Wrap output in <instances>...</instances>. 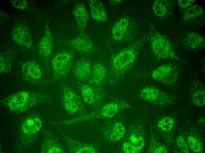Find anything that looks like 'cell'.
<instances>
[{"mask_svg": "<svg viewBox=\"0 0 205 153\" xmlns=\"http://www.w3.org/2000/svg\"><path fill=\"white\" fill-rule=\"evenodd\" d=\"M149 39L148 33L113 56L108 74L110 84H117L122 80L134 65L141 48Z\"/></svg>", "mask_w": 205, "mask_h": 153, "instance_id": "obj_1", "label": "cell"}, {"mask_svg": "<svg viewBox=\"0 0 205 153\" xmlns=\"http://www.w3.org/2000/svg\"><path fill=\"white\" fill-rule=\"evenodd\" d=\"M53 100L52 95L45 92L21 91L1 99V102L10 112L19 113Z\"/></svg>", "mask_w": 205, "mask_h": 153, "instance_id": "obj_2", "label": "cell"}, {"mask_svg": "<svg viewBox=\"0 0 205 153\" xmlns=\"http://www.w3.org/2000/svg\"><path fill=\"white\" fill-rule=\"evenodd\" d=\"M43 123L41 118L37 114H30L24 119L19 128L15 144L16 149L19 152L29 149L36 140Z\"/></svg>", "mask_w": 205, "mask_h": 153, "instance_id": "obj_3", "label": "cell"}, {"mask_svg": "<svg viewBox=\"0 0 205 153\" xmlns=\"http://www.w3.org/2000/svg\"><path fill=\"white\" fill-rule=\"evenodd\" d=\"M148 33L151 49L157 59L181 60L176 53L171 41L167 37L156 30L152 25Z\"/></svg>", "mask_w": 205, "mask_h": 153, "instance_id": "obj_4", "label": "cell"}, {"mask_svg": "<svg viewBox=\"0 0 205 153\" xmlns=\"http://www.w3.org/2000/svg\"><path fill=\"white\" fill-rule=\"evenodd\" d=\"M131 107L129 103L125 101L116 99L102 105L90 113L73 118L72 121L73 123L76 124L97 119L110 118L121 110L130 108Z\"/></svg>", "mask_w": 205, "mask_h": 153, "instance_id": "obj_5", "label": "cell"}, {"mask_svg": "<svg viewBox=\"0 0 205 153\" xmlns=\"http://www.w3.org/2000/svg\"><path fill=\"white\" fill-rule=\"evenodd\" d=\"M60 98L65 110L69 114L83 115L87 114V110L82 99L70 85L65 84L59 87Z\"/></svg>", "mask_w": 205, "mask_h": 153, "instance_id": "obj_6", "label": "cell"}, {"mask_svg": "<svg viewBox=\"0 0 205 153\" xmlns=\"http://www.w3.org/2000/svg\"><path fill=\"white\" fill-rule=\"evenodd\" d=\"M180 69L176 64H167L156 68L150 73L154 80L170 87L176 86L181 74Z\"/></svg>", "mask_w": 205, "mask_h": 153, "instance_id": "obj_7", "label": "cell"}, {"mask_svg": "<svg viewBox=\"0 0 205 153\" xmlns=\"http://www.w3.org/2000/svg\"><path fill=\"white\" fill-rule=\"evenodd\" d=\"M73 55L72 51L64 50L54 57L51 62L53 70L52 81L61 79L69 72L72 66Z\"/></svg>", "mask_w": 205, "mask_h": 153, "instance_id": "obj_8", "label": "cell"}, {"mask_svg": "<svg viewBox=\"0 0 205 153\" xmlns=\"http://www.w3.org/2000/svg\"><path fill=\"white\" fill-rule=\"evenodd\" d=\"M77 84L85 103L95 109L103 105L105 95L102 88H96L80 82Z\"/></svg>", "mask_w": 205, "mask_h": 153, "instance_id": "obj_9", "label": "cell"}, {"mask_svg": "<svg viewBox=\"0 0 205 153\" xmlns=\"http://www.w3.org/2000/svg\"><path fill=\"white\" fill-rule=\"evenodd\" d=\"M139 96L145 101L162 107H167L173 102L171 97L167 93L153 86L143 87L140 90Z\"/></svg>", "mask_w": 205, "mask_h": 153, "instance_id": "obj_10", "label": "cell"}, {"mask_svg": "<svg viewBox=\"0 0 205 153\" xmlns=\"http://www.w3.org/2000/svg\"><path fill=\"white\" fill-rule=\"evenodd\" d=\"M130 19L123 16L119 19L113 25L111 31V37L116 42L127 41L133 33V28Z\"/></svg>", "mask_w": 205, "mask_h": 153, "instance_id": "obj_11", "label": "cell"}, {"mask_svg": "<svg viewBox=\"0 0 205 153\" xmlns=\"http://www.w3.org/2000/svg\"><path fill=\"white\" fill-rule=\"evenodd\" d=\"M20 70L22 79L28 83L37 85L42 80L43 75L41 69L34 61L23 62L21 65Z\"/></svg>", "mask_w": 205, "mask_h": 153, "instance_id": "obj_12", "label": "cell"}, {"mask_svg": "<svg viewBox=\"0 0 205 153\" xmlns=\"http://www.w3.org/2000/svg\"><path fill=\"white\" fill-rule=\"evenodd\" d=\"M65 44L84 54H90L95 52L96 49L94 43L84 31L80 32L75 37L65 41Z\"/></svg>", "mask_w": 205, "mask_h": 153, "instance_id": "obj_13", "label": "cell"}, {"mask_svg": "<svg viewBox=\"0 0 205 153\" xmlns=\"http://www.w3.org/2000/svg\"><path fill=\"white\" fill-rule=\"evenodd\" d=\"M32 36L28 27L22 24L15 26L11 33L12 40L19 46L26 49H31L33 47Z\"/></svg>", "mask_w": 205, "mask_h": 153, "instance_id": "obj_14", "label": "cell"}, {"mask_svg": "<svg viewBox=\"0 0 205 153\" xmlns=\"http://www.w3.org/2000/svg\"><path fill=\"white\" fill-rule=\"evenodd\" d=\"M181 45L191 51L200 50L205 46V39L202 35L197 33L187 31L179 39Z\"/></svg>", "mask_w": 205, "mask_h": 153, "instance_id": "obj_15", "label": "cell"}, {"mask_svg": "<svg viewBox=\"0 0 205 153\" xmlns=\"http://www.w3.org/2000/svg\"><path fill=\"white\" fill-rule=\"evenodd\" d=\"M126 129L120 122H109L106 124L102 130L103 140L108 142L120 141L125 136Z\"/></svg>", "mask_w": 205, "mask_h": 153, "instance_id": "obj_16", "label": "cell"}, {"mask_svg": "<svg viewBox=\"0 0 205 153\" xmlns=\"http://www.w3.org/2000/svg\"><path fill=\"white\" fill-rule=\"evenodd\" d=\"M62 137L70 153H97L98 149L95 145L77 140L68 135L62 133Z\"/></svg>", "mask_w": 205, "mask_h": 153, "instance_id": "obj_17", "label": "cell"}, {"mask_svg": "<svg viewBox=\"0 0 205 153\" xmlns=\"http://www.w3.org/2000/svg\"><path fill=\"white\" fill-rule=\"evenodd\" d=\"M54 39L48 24H46L44 34L38 45V53L42 59L47 62L52 53Z\"/></svg>", "mask_w": 205, "mask_h": 153, "instance_id": "obj_18", "label": "cell"}, {"mask_svg": "<svg viewBox=\"0 0 205 153\" xmlns=\"http://www.w3.org/2000/svg\"><path fill=\"white\" fill-rule=\"evenodd\" d=\"M41 146L42 153H65V151L58 138L49 131L43 134Z\"/></svg>", "mask_w": 205, "mask_h": 153, "instance_id": "obj_19", "label": "cell"}, {"mask_svg": "<svg viewBox=\"0 0 205 153\" xmlns=\"http://www.w3.org/2000/svg\"><path fill=\"white\" fill-rule=\"evenodd\" d=\"M108 74L105 66L100 62H96L92 66L88 84L96 88H101L105 82Z\"/></svg>", "mask_w": 205, "mask_h": 153, "instance_id": "obj_20", "label": "cell"}, {"mask_svg": "<svg viewBox=\"0 0 205 153\" xmlns=\"http://www.w3.org/2000/svg\"><path fill=\"white\" fill-rule=\"evenodd\" d=\"M92 66L89 60L82 59L73 66V73L75 77L81 82L88 81L90 76Z\"/></svg>", "mask_w": 205, "mask_h": 153, "instance_id": "obj_21", "label": "cell"}, {"mask_svg": "<svg viewBox=\"0 0 205 153\" xmlns=\"http://www.w3.org/2000/svg\"><path fill=\"white\" fill-rule=\"evenodd\" d=\"M73 14L80 32H83L89 19V15L85 5L83 3L76 5Z\"/></svg>", "mask_w": 205, "mask_h": 153, "instance_id": "obj_22", "label": "cell"}, {"mask_svg": "<svg viewBox=\"0 0 205 153\" xmlns=\"http://www.w3.org/2000/svg\"><path fill=\"white\" fill-rule=\"evenodd\" d=\"M91 16L98 22H105L108 20L107 14L103 3L97 0L90 1L88 3Z\"/></svg>", "mask_w": 205, "mask_h": 153, "instance_id": "obj_23", "label": "cell"}, {"mask_svg": "<svg viewBox=\"0 0 205 153\" xmlns=\"http://www.w3.org/2000/svg\"><path fill=\"white\" fill-rule=\"evenodd\" d=\"M174 1L156 0L152 6L153 11L155 15L160 18H163L168 15L173 8Z\"/></svg>", "mask_w": 205, "mask_h": 153, "instance_id": "obj_24", "label": "cell"}, {"mask_svg": "<svg viewBox=\"0 0 205 153\" xmlns=\"http://www.w3.org/2000/svg\"><path fill=\"white\" fill-rule=\"evenodd\" d=\"M192 81L195 89L191 95V101L197 107H204L205 106V91L202 83L198 80Z\"/></svg>", "mask_w": 205, "mask_h": 153, "instance_id": "obj_25", "label": "cell"}, {"mask_svg": "<svg viewBox=\"0 0 205 153\" xmlns=\"http://www.w3.org/2000/svg\"><path fill=\"white\" fill-rule=\"evenodd\" d=\"M12 50L7 49L0 54V73L5 74L10 72L14 58V54Z\"/></svg>", "mask_w": 205, "mask_h": 153, "instance_id": "obj_26", "label": "cell"}, {"mask_svg": "<svg viewBox=\"0 0 205 153\" xmlns=\"http://www.w3.org/2000/svg\"><path fill=\"white\" fill-rule=\"evenodd\" d=\"M204 13V9L200 5L194 4L184 11L182 19L187 21L201 16Z\"/></svg>", "mask_w": 205, "mask_h": 153, "instance_id": "obj_27", "label": "cell"}, {"mask_svg": "<svg viewBox=\"0 0 205 153\" xmlns=\"http://www.w3.org/2000/svg\"><path fill=\"white\" fill-rule=\"evenodd\" d=\"M175 124L173 118L166 116L161 118L158 122L157 126L161 130L164 132L171 131L173 128Z\"/></svg>", "mask_w": 205, "mask_h": 153, "instance_id": "obj_28", "label": "cell"}, {"mask_svg": "<svg viewBox=\"0 0 205 153\" xmlns=\"http://www.w3.org/2000/svg\"><path fill=\"white\" fill-rule=\"evenodd\" d=\"M189 147L194 153H201L203 152V147L201 142L194 137L190 136L186 139Z\"/></svg>", "mask_w": 205, "mask_h": 153, "instance_id": "obj_29", "label": "cell"}, {"mask_svg": "<svg viewBox=\"0 0 205 153\" xmlns=\"http://www.w3.org/2000/svg\"><path fill=\"white\" fill-rule=\"evenodd\" d=\"M147 152L149 153H167L168 151V149L164 145L153 142H151Z\"/></svg>", "mask_w": 205, "mask_h": 153, "instance_id": "obj_30", "label": "cell"}, {"mask_svg": "<svg viewBox=\"0 0 205 153\" xmlns=\"http://www.w3.org/2000/svg\"><path fill=\"white\" fill-rule=\"evenodd\" d=\"M176 143L179 149L182 152L184 153L189 152L190 149L183 136L181 135L178 136L176 138Z\"/></svg>", "mask_w": 205, "mask_h": 153, "instance_id": "obj_31", "label": "cell"}, {"mask_svg": "<svg viewBox=\"0 0 205 153\" xmlns=\"http://www.w3.org/2000/svg\"><path fill=\"white\" fill-rule=\"evenodd\" d=\"M195 0H178L177 4L181 11H184L194 4Z\"/></svg>", "mask_w": 205, "mask_h": 153, "instance_id": "obj_32", "label": "cell"}, {"mask_svg": "<svg viewBox=\"0 0 205 153\" xmlns=\"http://www.w3.org/2000/svg\"><path fill=\"white\" fill-rule=\"evenodd\" d=\"M10 2L14 7L19 9L24 10L28 7V4L25 0H11Z\"/></svg>", "mask_w": 205, "mask_h": 153, "instance_id": "obj_33", "label": "cell"}, {"mask_svg": "<svg viewBox=\"0 0 205 153\" xmlns=\"http://www.w3.org/2000/svg\"><path fill=\"white\" fill-rule=\"evenodd\" d=\"M123 151L126 153H139L137 149L129 141L125 142L122 145Z\"/></svg>", "mask_w": 205, "mask_h": 153, "instance_id": "obj_34", "label": "cell"}, {"mask_svg": "<svg viewBox=\"0 0 205 153\" xmlns=\"http://www.w3.org/2000/svg\"><path fill=\"white\" fill-rule=\"evenodd\" d=\"M198 122L199 124H202L204 123L205 119L204 117H201L198 119Z\"/></svg>", "mask_w": 205, "mask_h": 153, "instance_id": "obj_35", "label": "cell"}, {"mask_svg": "<svg viewBox=\"0 0 205 153\" xmlns=\"http://www.w3.org/2000/svg\"><path fill=\"white\" fill-rule=\"evenodd\" d=\"M111 1L112 3L115 5L120 4L123 1L122 0H113Z\"/></svg>", "mask_w": 205, "mask_h": 153, "instance_id": "obj_36", "label": "cell"}]
</instances>
